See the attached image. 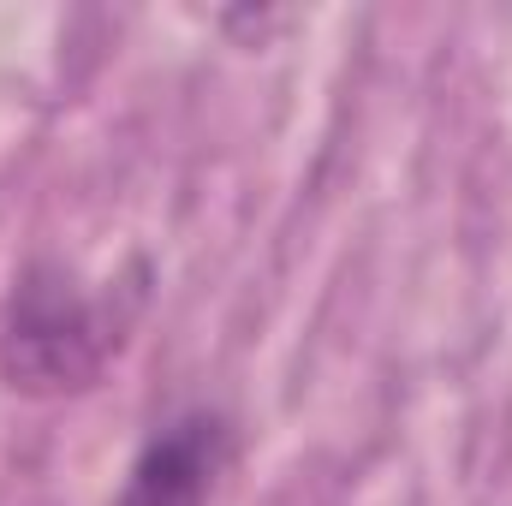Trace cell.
I'll return each mask as SVG.
<instances>
[{"mask_svg":"<svg viewBox=\"0 0 512 506\" xmlns=\"http://www.w3.org/2000/svg\"><path fill=\"white\" fill-rule=\"evenodd\" d=\"M137 304H143V286L108 280L102 292H90L66 262H30L12 280V298L0 316L6 387L30 399H60L90 387L120 352Z\"/></svg>","mask_w":512,"mask_h":506,"instance_id":"1","label":"cell"},{"mask_svg":"<svg viewBox=\"0 0 512 506\" xmlns=\"http://www.w3.org/2000/svg\"><path fill=\"white\" fill-rule=\"evenodd\" d=\"M233 459V429L215 411H185L131 459L114 506H209Z\"/></svg>","mask_w":512,"mask_h":506,"instance_id":"2","label":"cell"}]
</instances>
